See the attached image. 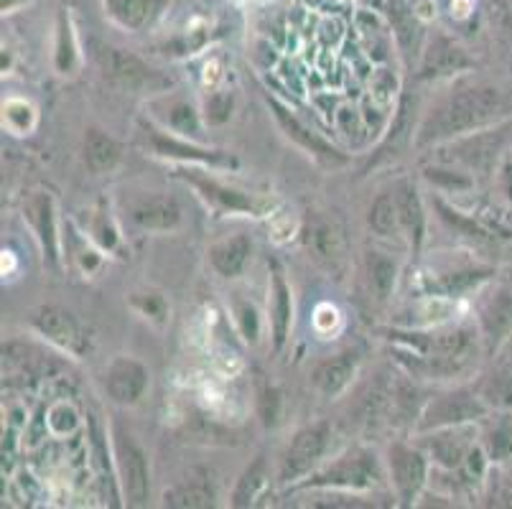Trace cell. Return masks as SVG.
Instances as JSON below:
<instances>
[{
    "label": "cell",
    "mask_w": 512,
    "mask_h": 509,
    "mask_svg": "<svg viewBox=\"0 0 512 509\" xmlns=\"http://www.w3.org/2000/svg\"><path fill=\"white\" fill-rule=\"evenodd\" d=\"M268 105H271L273 115H276V120H278V125H281L283 133H286L288 138L296 143V146H301L304 151H309L316 161H321L324 166H344V163H347V156H342L337 148L329 146L327 140L319 138L314 130L306 128V125L301 123V120L296 118L291 110H288V107H283L281 102L273 100V97H268Z\"/></svg>",
    "instance_id": "8fae6325"
},
{
    "label": "cell",
    "mask_w": 512,
    "mask_h": 509,
    "mask_svg": "<svg viewBox=\"0 0 512 509\" xmlns=\"http://www.w3.org/2000/svg\"><path fill=\"white\" fill-rule=\"evenodd\" d=\"M479 398L487 403L490 410L512 413V370L497 362L490 375H484L477 385Z\"/></svg>",
    "instance_id": "4316f807"
},
{
    "label": "cell",
    "mask_w": 512,
    "mask_h": 509,
    "mask_svg": "<svg viewBox=\"0 0 512 509\" xmlns=\"http://www.w3.org/2000/svg\"><path fill=\"white\" fill-rule=\"evenodd\" d=\"M380 479H383V471H380V464H377V456L370 454V451H362V448H355V451L339 456L327 469H321L319 474L311 476L309 482H304V487L370 489Z\"/></svg>",
    "instance_id": "277c9868"
},
{
    "label": "cell",
    "mask_w": 512,
    "mask_h": 509,
    "mask_svg": "<svg viewBox=\"0 0 512 509\" xmlns=\"http://www.w3.org/2000/svg\"><path fill=\"white\" fill-rule=\"evenodd\" d=\"M130 222L136 224L138 230L146 232H169L176 230L181 224V207L174 196L169 194H148L136 199L128 209Z\"/></svg>",
    "instance_id": "7c38bea8"
},
{
    "label": "cell",
    "mask_w": 512,
    "mask_h": 509,
    "mask_svg": "<svg viewBox=\"0 0 512 509\" xmlns=\"http://www.w3.org/2000/svg\"><path fill=\"white\" fill-rule=\"evenodd\" d=\"M510 135H512V120L495 123L490 125V128L477 130V133L462 135V138H456L454 143H451L444 161L462 163V166L467 168H487L497 156H500L502 148L507 146Z\"/></svg>",
    "instance_id": "52a82bcc"
},
{
    "label": "cell",
    "mask_w": 512,
    "mask_h": 509,
    "mask_svg": "<svg viewBox=\"0 0 512 509\" xmlns=\"http://www.w3.org/2000/svg\"><path fill=\"white\" fill-rule=\"evenodd\" d=\"M502 110H505V102H502L500 90H495L490 84L464 87V90L441 100L423 118L416 135V146H444V143H451L462 135L490 128V125L500 123Z\"/></svg>",
    "instance_id": "6da1fadb"
},
{
    "label": "cell",
    "mask_w": 512,
    "mask_h": 509,
    "mask_svg": "<svg viewBox=\"0 0 512 509\" xmlns=\"http://www.w3.org/2000/svg\"><path fill=\"white\" fill-rule=\"evenodd\" d=\"M500 364H505V367L512 370V336L500 347Z\"/></svg>",
    "instance_id": "f35d334b"
},
{
    "label": "cell",
    "mask_w": 512,
    "mask_h": 509,
    "mask_svg": "<svg viewBox=\"0 0 512 509\" xmlns=\"http://www.w3.org/2000/svg\"><path fill=\"white\" fill-rule=\"evenodd\" d=\"M235 316H237V326H240L242 336H245L250 344L258 342L260 339L258 311H255L250 303H235Z\"/></svg>",
    "instance_id": "836d02e7"
},
{
    "label": "cell",
    "mask_w": 512,
    "mask_h": 509,
    "mask_svg": "<svg viewBox=\"0 0 512 509\" xmlns=\"http://www.w3.org/2000/svg\"><path fill=\"white\" fill-rule=\"evenodd\" d=\"M26 217L34 227L44 258L49 265H59V235H57V214H54V199L49 194H34L26 202Z\"/></svg>",
    "instance_id": "e0dca14e"
},
{
    "label": "cell",
    "mask_w": 512,
    "mask_h": 509,
    "mask_svg": "<svg viewBox=\"0 0 512 509\" xmlns=\"http://www.w3.org/2000/svg\"><path fill=\"white\" fill-rule=\"evenodd\" d=\"M166 123L171 130L181 135H199V115L189 102L174 100L169 102V115H166Z\"/></svg>",
    "instance_id": "1f68e13d"
},
{
    "label": "cell",
    "mask_w": 512,
    "mask_h": 509,
    "mask_svg": "<svg viewBox=\"0 0 512 509\" xmlns=\"http://www.w3.org/2000/svg\"><path fill=\"white\" fill-rule=\"evenodd\" d=\"M115 466H118V482L128 507H143L151 494V471H148L146 451L138 446L133 433L115 423L113 428Z\"/></svg>",
    "instance_id": "3957f363"
},
{
    "label": "cell",
    "mask_w": 512,
    "mask_h": 509,
    "mask_svg": "<svg viewBox=\"0 0 512 509\" xmlns=\"http://www.w3.org/2000/svg\"><path fill=\"white\" fill-rule=\"evenodd\" d=\"M469 56L464 54L462 46H456L454 41L446 39V36H436L428 46V51L423 54V67L421 77H444V74H454L459 69L469 67Z\"/></svg>",
    "instance_id": "7402d4cb"
},
{
    "label": "cell",
    "mask_w": 512,
    "mask_h": 509,
    "mask_svg": "<svg viewBox=\"0 0 512 509\" xmlns=\"http://www.w3.org/2000/svg\"><path fill=\"white\" fill-rule=\"evenodd\" d=\"M143 133H146L148 146L156 156L166 158H179V161H197V163H209V166H235V158L225 156L222 151H207V148H197L186 140H176L171 135L161 133L153 125H141Z\"/></svg>",
    "instance_id": "2e32d148"
},
{
    "label": "cell",
    "mask_w": 512,
    "mask_h": 509,
    "mask_svg": "<svg viewBox=\"0 0 512 509\" xmlns=\"http://www.w3.org/2000/svg\"><path fill=\"white\" fill-rule=\"evenodd\" d=\"M426 179L449 186V189H469L472 186L467 176L456 174V171H444V168H426Z\"/></svg>",
    "instance_id": "8d00e7d4"
},
{
    "label": "cell",
    "mask_w": 512,
    "mask_h": 509,
    "mask_svg": "<svg viewBox=\"0 0 512 509\" xmlns=\"http://www.w3.org/2000/svg\"><path fill=\"white\" fill-rule=\"evenodd\" d=\"M388 471L395 494L403 504H413L418 494L423 492L428 479V461L423 448L406 446V443H393L388 448Z\"/></svg>",
    "instance_id": "ba28073f"
},
{
    "label": "cell",
    "mask_w": 512,
    "mask_h": 509,
    "mask_svg": "<svg viewBox=\"0 0 512 509\" xmlns=\"http://www.w3.org/2000/svg\"><path fill=\"white\" fill-rule=\"evenodd\" d=\"M74 64V46H72V34H69V23L64 21V16L59 18V49H57V67L67 74V69H72Z\"/></svg>",
    "instance_id": "d590c367"
},
{
    "label": "cell",
    "mask_w": 512,
    "mask_h": 509,
    "mask_svg": "<svg viewBox=\"0 0 512 509\" xmlns=\"http://www.w3.org/2000/svg\"><path fill=\"white\" fill-rule=\"evenodd\" d=\"M357 367H360V354L355 349H347V352L337 354V357H329L324 362H319L311 372V382L319 392H324L327 398H334L344 387L349 385V380L355 377Z\"/></svg>",
    "instance_id": "d6986e66"
},
{
    "label": "cell",
    "mask_w": 512,
    "mask_h": 509,
    "mask_svg": "<svg viewBox=\"0 0 512 509\" xmlns=\"http://www.w3.org/2000/svg\"><path fill=\"white\" fill-rule=\"evenodd\" d=\"M293 324V301L291 286L281 265L271 263V329H273V352H281L288 342Z\"/></svg>",
    "instance_id": "ac0fdd59"
},
{
    "label": "cell",
    "mask_w": 512,
    "mask_h": 509,
    "mask_svg": "<svg viewBox=\"0 0 512 509\" xmlns=\"http://www.w3.org/2000/svg\"><path fill=\"white\" fill-rule=\"evenodd\" d=\"M329 433H332V428H329L327 420H319V423H311V426L301 428L291 438L286 454H283L281 469H278V482L296 484L309 471H314L329 446Z\"/></svg>",
    "instance_id": "5b68a950"
},
{
    "label": "cell",
    "mask_w": 512,
    "mask_h": 509,
    "mask_svg": "<svg viewBox=\"0 0 512 509\" xmlns=\"http://www.w3.org/2000/svg\"><path fill=\"white\" fill-rule=\"evenodd\" d=\"M500 174H502V176H500L502 194H505L507 199H510V204H512V158H507Z\"/></svg>",
    "instance_id": "74e56055"
},
{
    "label": "cell",
    "mask_w": 512,
    "mask_h": 509,
    "mask_svg": "<svg viewBox=\"0 0 512 509\" xmlns=\"http://www.w3.org/2000/svg\"><path fill=\"white\" fill-rule=\"evenodd\" d=\"M123 158V148L113 135H107L105 130L90 128L85 133V163L92 174H110Z\"/></svg>",
    "instance_id": "cb8c5ba5"
},
{
    "label": "cell",
    "mask_w": 512,
    "mask_h": 509,
    "mask_svg": "<svg viewBox=\"0 0 512 509\" xmlns=\"http://www.w3.org/2000/svg\"><path fill=\"white\" fill-rule=\"evenodd\" d=\"M204 112H207V120L212 125L227 123L232 115V95L214 92V95L207 97V102H204Z\"/></svg>",
    "instance_id": "e575fe53"
},
{
    "label": "cell",
    "mask_w": 512,
    "mask_h": 509,
    "mask_svg": "<svg viewBox=\"0 0 512 509\" xmlns=\"http://www.w3.org/2000/svg\"><path fill=\"white\" fill-rule=\"evenodd\" d=\"M97 62H100V69L113 79L118 87L130 92H143V90H161L169 84V79L161 72L148 67L143 59H138L136 54L123 49H113V46H100L97 49Z\"/></svg>",
    "instance_id": "8992f818"
},
{
    "label": "cell",
    "mask_w": 512,
    "mask_h": 509,
    "mask_svg": "<svg viewBox=\"0 0 512 509\" xmlns=\"http://www.w3.org/2000/svg\"><path fill=\"white\" fill-rule=\"evenodd\" d=\"M490 408L479 398L477 387H454L449 392H441L436 398L426 403L421 410L416 423V433H431L439 428L451 426H467V423H477V420L487 418Z\"/></svg>",
    "instance_id": "7a4b0ae2"
},
{
    "label": "cell",
    "mask_w": 512,
    "mask_h": 509,
    "mask_svg": "<svg viewBox=\"0 0 512 509\" xmlns=\"http://www.w3.org/2000/svg\"><path fill=\"white\" fill-rule=\"evenodd\" d=\"M395 199L400 209V230L406 232L413 252H421L423 237H426V214H423V202L418 196V189L411 181H400L395 186Z\"/></svg>",
    "instance_id": "ffe728a7"
},
{
    "label": "cell",
    "mask_w": 512,
    "mask_h": 509,
    "mask_svg": "<svg viewBox=\"0 0 512 509\" xmlns=\"http://www.w3.org/2000/svg\"><path fill=\"white\" fill-rule=\"evenodd\" d=\"M179 174L186 184L197 186V189L202 191L204 199H207V202L212 204L217 212L260 214V204L255 202L253 196L242 194V191H237V189H230V186L220 184V181L207 179V176H202L199 171H189V168H181Z\"/></svg>",
    "instance_id": "5bb4252c"
},
{
    "label": "cell",
    "mask_w": 512,
    "mask_h": 509,
    "mask_svg": "<svg viewBox=\"0 0 512 509\" xmlns=\"http://www.w3.org/2000/svg\"><path fill=\"white\" fill-rule=\"evenodd\" d=\"M365 278H367V288H370L372 298L385 303L395 291L398 265H395V260H390L385 252H367Z\"/></svg>",
    "instance_id": "484cf974"
},
{
    "label": "cell",
    "mask_w": 512,
    "mask_h": 509,
    "mask_svg": "<svg viewBox=\"0 0 512 509\" xmlns=\"http://www.w3.org/2000/svg\"><path fill=\"white\" fill-rule=\"evenodd\" d=\"M421 448L426 451L434 464H439L441 469H462L464 461H467L469 451L474 448L472 438V423L467 426H451V428H439V431L421 433Z\"/></svg>",
    "instance_id": "30bf717a"
},
{
    "label": "cell",
    "mask_w": 512,
    "mask_h": 509,
    "mask_svg": "<svg viewBox=\"0 0 512 509\" xmlns=\"http://www.w3.org/2000/svg\"><path fill=\"white\" fill-rule=\"evenodd\" d=\"M502 482H505L507 494H510V497H512V459L507 461V471H505V479H502Z\"/></svg>",
    "instance_id": "ab89813d"
},
{
    "label": "cell",
    "mask_w": 512,
    "mask_h": 509,
    "mask_svg": "<svg viewBox=\"0 0 512 509\" xmlns=\"http://www.w3.org/2000/svg\"><path fill=\"white\" fill-rule=\"evenodd\" d=\"M107 395L118 405H136L148 387V370L138 359L118 357L107 367Z\"/></svg>",
    "instance_id": "4fadbf2b"
},
{
    "label": "cell",
    "mask_w": 512,
    "mask_h": 509,
    "mask_svg": "<svg viewBox=\"0 0 512 509\" xmlns=\"http://www.w3.org/2000/svg\"><path fill=\"white\" fill-rule=\"evenodd\" d=\"M31 324L39 331L44 339H49L57 347L69 349V352H79L82 349V329H79L77 319L69 311L59 306H41L36 308L31 316Z\"/></svg>",
    "instance_id": "9a60e30c"
},
{
    "label": "cell",
    "mask_w": 512,
    "mask_h": 509,
    "mask_svg": "<svg viewBox=\"0 0 512 509\" xmlns=\"http://www.w3.org/2000/svg\"><path fill=\"white\" fill-rule=\"evenodd\" d=\"M265 476H268V464H265V456H255L253 464L242 471V476L237 479V487L232 492L230 504L232 507H250L253 499L258 497V492L263 489Z\"/></svg>",
    "instance_id": "f546056e"
},
{
    "label": "cell",
    "mask_w": 512,
    "mask_h": 509,
    "mask_svg": "<svg viewBox=\"0 0 512 509\" xmlns=\"http://www.w3.org/2000/svg\"><path fill=\"white\" fill-rule=\"evenodd\" d=\"M306 247L314 252V258L321 260V263L327 265H337L339 260L344 258V237L342 232L329 222H316L309 224V230H306Z\"/></svg>",
    "instance_id": "d4e9b609"
},
{
    "label": "cell",
    "mask_w": 512,
    "mask_h": 509,
    "mask_svg": "<svg viewBox=\"0 0 512 509\" xmlns=\"http://www.w3.org/2000/svg\"><path fill=\"white\" fill-rule=\"evenodd\" d=\"M477 324L490 352H500L512 336V288L495 286L477 306Z\"/></svg>",
    "instance_id": "9c48e42d"
},
{
    "label": "cell",
    "mask_w": 512,
    "mask_h": 509,
    "mask_svg": "<svg viewBox=\"0 0 512 509\" xmlns=\"http://www.w3.org/2000/svg\"><path fill=\"white\" fill-rule=\"evenodd\" d=\"M166 507H181V509H199V507H214V489L204 476H192L176 484L174 489L164 494Z\"/></svg>",
    "instance_id": "83f0119b"
},
{
    "label": "cell",
    "mask_w": 512,
    "mask_h": 509,
    "mask_svg": "<svg viewBox=\"0 0 512 509\" xmlns=\"http://www.w3.org/2000/svg\"><path fill=\"white\" fill-rule=\"evenodd\" d=\"M436 209H439L441 219H444V222L449 224V227H454V230L459 232V235H467V237H484V235H487V232H484L477 222H472V219L462 217V214H459V212H454V209H451V207H446V204L441 202V199H436Z\"/></svg>",
    "instance_id": "d6a6232c"
},
{
    "label": "cell",
    "mask_w": 512,
    "mask_h": 509,
    "mask_svg": "<svg viewBox=\"0 0 512 509\" xmlns=\"http://www.w3.org/2000/svg\"><path fill=\"white\" fill-rule=\"evenodd\" d=\"M367 224L377 237H393L403 232L400 230V209L395 191L377 196L370 207V214H367Z\"/></svg>",
    "instance_id": "f1b7e54d"
},
{
    "label": "cell",
    "mask_w": 512,
    "mask_h": 509,
    "mask_svg": "<svg viewBox=\"0 0 512 509\" xmlns=\"http://www.w3.org/2000/svg\"><path fill=\"white\" fill-rule=\"evenodd\" d=\"M250 255H253V242L248 235L227 237L209 247V263L222 278H237L248 265Z\"/></svg>",
    "instance_id": "603a6c76"
},
{
    "label": "cell",
    "mask_w": 512,
    "mask_h": 509,
    "mask_svg": "<svg viewBox=\"0 0 512 509\" xmlns=\"http://www.w3.org/2000/svg\"><path fill=\"white\" fill-rule=\"evenodd\" d=\"M102 3L110 18L128 31L148 28L166 8V0H102Z\"/></svg>",
    "instance_id": "44dd1931"
},
{
    "label": "cell",
    "mask_w": 512,
    "mask_h": 509,
    "mask_svg": "<svg viewBox=\"0 0 512 509\" xmlns=\"http://www.w3.org/2000/svg\"><path fill=\"white\" fill-rule=\"evenodd\" d=\"M484 454L492 464H507L512 459V423L500 420L484 433Z\"/></svg>",
    "instance_id": "4dcf8cb0"
}]
</instances>
